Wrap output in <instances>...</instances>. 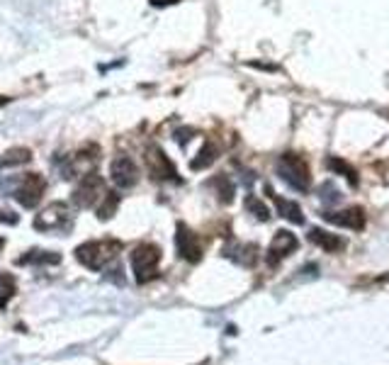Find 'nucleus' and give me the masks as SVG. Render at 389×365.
I'll use <instances>...</instances> for the list:
<instances>
[{"label":"nucleus","mask_w":389,"mask_h":365,"mask_svg":"<svg viewBox=\"0 0 389 365\" xmlns=\"http://www.w3.org/2000/svg\"><path fill=\"white\" fill-rule=\"evenodd\" d=\"M122 243L115 241V238H102V241H88L83 246L76 248V258L90 270H100L105 268L112 258L119 253Z\"/></svg>","instance_id":"1"},{"label":"nucleus","mask_w":389,"mask_h":365,"mask_svg":"<svg viewBox=\"0 0 389 365\" xmlns=\"http://www.w3.org/2000/svg\"><path fill=\"white\" fill-rule=\"evenodd\" d=\"M129 261H131L134 280L139 282V285H144V282H149L151 277L156 275V270H158L160 248L156 246V243H139V246L129 253Z\"/></svg>","instance_id":"2"},{"label":"nucleus","mask_w":389,"mask_h":365,"mask_svg":"<svg viewBox=\"0 0 389 365\" xmlns=\"http://www.w3.org/2000/svg\"><path fill=\"white\" fill-rule=\"evenodd\" d=\"M277 175L299 193L309 190V165L299 154H282L277 161Z\"/></svg>","instance_id":"3"},{"label":"nucleus","mask_w":389,"mask_h":365,"mask_svg":"<svg viewBox=\"0 0 389 365\" xmlns=\"http://www.w3.org/2000/svg\"><path fill=\"white\" fill-rule=\"evenodd\" d=\"M105 193H107L105 180H102L97 173H85L81 183L76 185V190H73L71 200L76 207L88 209V207H97V202H100Z\"/></svg>","instance_id":"4"},{"label":"nucleus","mask_w":389,"mask_h":365,"mask_svg":"<svg viewBox=\"0 0 389 365\" xmlns=\"http://www.w3.org/2000/svg\"><path fill=\"white\" fill-rule=\"evenodd\" d=\"M144 161H146V168H149V175L154 180H175V183H180L178 170H175V165L170 163L168 156L163 154V149L158 144H149Z\"/></svg>","instance_id":"5"},{"label":"nucleus","mask_w":389,"mask_h":365,"mask_svg":"<svg viewBox=\"0 0 389 365\" xmlns=\"http://www.w3.org/2000/svg\"><path fill=\"white\" fill-rule=\"evenodd\" d=\"M44 190H47V180L39 173H27L22 175V180L15 188V200H17L22 207L32 209L39 204V200L44 197Z\"/></svg>","instance_id":"6"},{"label":"nucleus","mask_w":389,"mask_h":365,"mask_svg":"<svg viewBox=\"0 0 389 365\" xmlns=\"http://www.w3.org/2000/svg\"><path fill=\"white\" fill-rule=\"evenodd\" d=\"M71 227V212L63 202H53L34 219V229L39 232H66Z\"/></svg>","instance_id":"7"},{"label":"nucleus","mask_w":389,"mask_h":365,"mask_svg":"<svg viewBox=\"0 0 389 365\" xmlns=\"http://www.w3.org/2000/svg\"><path fill=\"white\" fill-rule=\"evenodd\" d=\"M110 175H112V183L117 188H134L136 180H139V168L136 163L129 159V156H115L110 163Z\"/></svg>","instance_id":"8"},{"label":"nucleus","mask_w":389,"mask_h":365,"mask_svg":"<svg viewBox=\"0 0 389 365\" xmlns=\"http://www.w3.org/2000/svg\"><path fill=\"white\" fill-rule=\"evenodd\" d=\"M175 248H178L180 258L190 263H197L202 258V243H199L197 234L190 232L183 222L178 224V234H175Z\"/></svg>","instance_id":"9"},{"label":"nucleus","mask_w":389,"mask_h":365,"mask_svg":"<svg viewBox=\"0 0 389 365\" xmlns=\"http://www.w3.org/2000/svg\"><path fill=\"white\" fill-rule=\"evenodd\" d=\"M295 248H297L295 234H290V232H277L275 236H272L270 248H267V263H270V266H277V263H280L285 256H290V253L295 251Z\"/></svg>","instance_id":"10"},{"label":"nucleus","mask_w":389,"mask_h":365,"mask_svg":"<svg viewBox=\"0 0 389 365\" xmlns=\"http://www.w3.org/2000/svg\"><path fill=\"white\" fill-rule=\"evenodd\" d=\"M324 219L336 224V227H345V229L365 227V212L360 207H350V209H343V212H329V214H324Z\"/></svg>","instance_id":"11"},{"label":"nucleus","mask_w":389,"mask_h":365,"mask_svg":"<svg viewBox=\"0 0 389 365\" xmlns=\"http://www.w3.org/2000/svg\"><path fill=\"white\" fill-rule=\"evenodd\" d=\"M265 190H267V195H270V197H272V202L277 204V212H280L282 217L290 219L292 224H304V214H301L299 204L292 202V200L280 197V195H277V193H272V188H265Z\"/></svg>","instance_id":"12"},{"label":"nucleus","mask_w":389,"mask_h":365,"mask_svg":"<svg viewBox=\"0 0 389 365\" xmlns=\"http://www.w3.org/2000/svg\"><path fill=\"white\" fill-rule=\"evenodd\" d=\"M309 241L316 243V246H321L324 251H329V253L343 251V248H345V241H343V238L336 236V234L324 232V229H311V232H309Z\"/></svg>","instance_id":"13"},{"label":"nucleus","mask_w":389,"mask_h":365,"mask_svg":"<svg viewBox=\"0 0 389 365\" xmlns=\"http://www.w3.org/2000/svg\"><path fill=\"white\" fill-rule=\"evenodd\" d=\"M61 261V256L53 251H39V248H34V251H27L22 258H17L19 266H49V263H58Z\"/></svg>","instance_id":"14"},{"label":"nucleus","mask_w":389,"mask_h":365,"mask_svg":"<svg viewBox=\"0 0 389 365\" xmlns=\"http://www.w3.org/2000/svg\"><path fill=\"white\" fill-rule=\"evenodd\" d=\"M217 146L212 144V141H207V144L199 149V154H197V159H192V163H190V168L192 170H202V168H207V165H212L214 163V159H217Z\"/></svg>","instance_id":"15"},{"label":"nucleus","mask_w":389,"mask_h":365,"mask_svg":"<svg viewBox=\"0 0 389 365\" xmlns=\"http://www.w3.org/2000/svg\"><path fill=\"white\" fill-rule=\"evenodd\" d=\"M226 253L229 258H233V261H238V263H243V266H253L256 263V246H236V248H226Z\"/></svg>","instance_id":"16"},{"label":"nucleus","mask_w":389,"mask_h":365,"mask_svg":"<svg viewBox=\"0 0 389 365\" xmlns=\"http://www.w3.org/2000/svg\"><path fill=\"white\" fill-rule=\"evenodd\" d=\"M117 207H119V195L110 193V190H107V193L102 195V204H97V217H100V219H110L112 214L117 212Z\"/></svg>","instance_id":"17"},{"label":"nucleus","mask_w":389,"mask_h":365,"mask_svg":"<svg viewBox=\"0 0 389 365\" xmlns=\"http://www.w3.org/2000/svg\"><path fill=\"white\" fill-rule=\"evenodd\" d=\"M326 165H329L331 170H336V173H340L343 178H348L353 185H358V173H355L353 165H348L343 159H338V156H331V159L326 161Z\"/></svg>","instance_id":"18"},{"label":"nucleus","mask_w":389,"mask_h":365,"mask_svg":"<svg viewBox=\"0 0 389 365\" xmlns=\"http://www.w3.org/2000/svg\"><path fill=\"white\" fill-rule=\"evenodd\" d=\"M212 188H217V193H219V200H222V202H231L233 200V183L231 180L226 178V175H217V178H212Z\"/></svg>","instance_id":"19"},{"label":"nucleus","mask_w":389,"mask_h":365,"mask_svg":"<svg viewBox=\"0 0 389 365\" xmlns=\"http://www.w3.org/2000/svg\"><path fill=\"white\" fill-rule=\"evenodd\" d=\"M13 295H15V277L10 273H0V309L8 307Z\"/></svg>","instance_id":"20"},{"label":"nucleus","mask_w":389,"mask_h":365,"mask_svg":"<svg viewBox=\"0 0 389 365\" xmlns=\"http://www.w3.org/2000/svg\"><path fill=\"white\" fill-rule=\"evenodd\" d=\"M27 161H32V151L19 146V149H13V151H8V154H5L3 163L5 165H19V163H27Z\"/></svg>","instance_id":"21"},{"label":"nucleus","mask_w":389,"mask_h":365,"mask_svg":"<svg viewBox=\"0 0 389 365\" xmlns=\"http://www.w3.org/2000/svg\"><path fill=\"white\" fill-rule=\"evenodd\" d=\"M246 207L251 209V212L256 214V217L260 219V222H265V219L270 217V209H267L265 204H263L258 197H248V200H246Z\"/></svg>","instance_id":"22"},{"label":"nucleus","mask_w":389,"mask_h":365,"mask_svg":"<svg viewBox=\"0 0 389 365\" xmlns=\"http://www.w3.org/2000/svg\"><path fill=\"white\" fill-rule=\"evenodd\" d=\"M321 193H324V195H321V200H326V202H329V200H331V202H338V197H340L338 190L331 188V185H324V188H321Z\"/></svg>","instance_id":"23"},{"label":"nucleus","mask_w":389,"mask_h":365,"mask_svg":"<svg viewBox=\"0 0 389 365\" xmlns=\"http://www.w3.org/2000/svg\"><path fill=\"white\" fill-rule=\"evenodd\" d=\"M0 222H5V224H17V214H15V212H8V209H3V212H0Z\"/></svg>","instance_id":"24"},{"label":"nucleus","mask_w":389,"mask_h":365,"mask_svg":"<svg viewBox=\"0 0 389 365\" xmlns=\"http://www.w3.org/2000/svg\"><path fill=\"white\" fill-rule=\"evenodd\" d=\"M175 134H178V141H180V144H185V141L192 139L194 131H192V129H180V131H175Z\"/></svg>","instance_id":"25"},{"label":"nucleus","mask_w":389,"mask_h":365,"mask_svg":"<svg viewBox=\"0 0 389 365\" xmlns=\"http://www.w3.org/2000/svg\"><path fill=\"white\" fill-rule=\"evenodd\" d=\"M154 8H168V5H175V3H180V0H149Z\"/></svg>","instance_id":"26"},{"label":"nucleus","mask_w":389,"mask_h":365,"mask_svg":"<svg viewBox=\"0 0 389 365\" xmlns=\"http://www.w3.org/2000/svg\"><path fill=\"white\" fill-rule=\"evenodd\" d=\"M8 102H10V97H5V95H0V107H3V105H8Z\"/></svg>","instance_id":"27"},{"label":"nucleus","mask_w":389,"mask_h":365,"mask_svg":"<svg viewBox=\"0 0 389 365\" xmlns=\"http://www.w3.org/2000/svg\"><path fill=\"white\" fill-rule=\"evenodd\" d=\"M3 243H5V241H3V238H0V248H3Z\"/></svg>","instance_id":"28"}]
</instances>
